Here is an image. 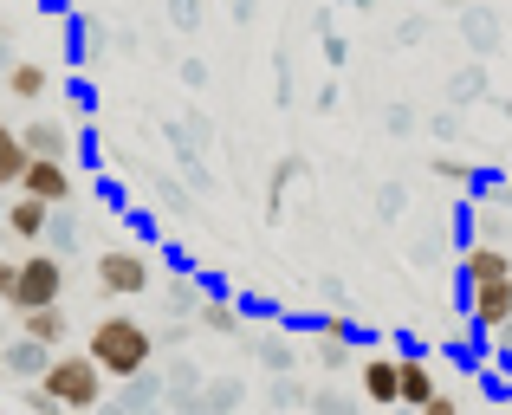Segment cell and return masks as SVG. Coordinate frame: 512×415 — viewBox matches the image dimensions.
Segmentation results:
<instances>
[{
    "mask_svg": "<svg viewBox=\"0 0 512 415\" xmlns=\"http://www.w3.org/2000/svg\"><path fill=\"white\" fill-rule=\"evenodd\" d=\"M85 351L104 364L111 383H130V377H143V370L156 364V331L143 325V318H130V312H104L98 325L85 331Z\"/></svg>",
    "mask_w": 512,
    "mask_h": 415,
    "instance_id": "obj_1",
    "label": "cell"
},
{
    "mask_svg": "<svg viewBox=\"0 0 512 415\" xmlns=\"http://www.w3.org/2000/svg\"><path fill=\"white\" fill-rule=\"evenodd\" d=\"M39 383L52 390V403H59V409L85 415V409L104 403V383H111V377H104V364L91 351H52V364H46V377H39Z\"/></svg>",
    "mask_w": 512,
    "mask_h": 415,
    "instance_id": "obj_2",
    "label": "cell"
},
{
    "mask_svg": "<svg viewBox=\"0 0 512 415\" xmlns=\"http://www.w3.org/2000/svg\"><path fill=\"white\" fill-rule=\"evenodd\" d=\"M65 299V260L59 253H20V279H13V292H7V312L20 318V312H33V305H59Z\"/></svg>",
    "mask_w": 512,
    "mask_h": 415,
    "instance_id": "obj_3",
    "label": "cell"
},
{
    "mask_svg": "<svg viewBox=\"0 0 512 415\" xmlns=\"http://www.w3.org/2000/svg\"><path fill=\"white\" fill-rule=\"evenodd\" d=\"M91 273H98L104 299H143L150 279H156V266H150V253H137V247H104Z\"/></svg>",
    "mask_w": 512,
    "mask_h": 415,
    "instance_id": "obj_4",
    "label": "cell"
},
{
    "mask_svg": "<svg viewBox=\"0 0 512 415\" xmlns=\"http://www.w3.org/2000/svg\"><path fill=\"white\" fill-rule=\"evenodd\" d=\"M512 318V279H480V286H467V325L480 331V338H493Z\"/></svg>",
    "mask_w": 512,
    "mask_h": 415,
    "instance_id": "obj_5",
    "label": "cell"
},
{
    "mask_svg": "<svg viewBox=\"0 0 512 415\" xmlns=\"http://www.w3.org/2000/svg\"><path fill=\"white\" fill-rule=\"evenodd\" d=\"M20 195H39V202L52 208H72V169H65V156H33L20 176Z\"/></svg>",
    "mask_w": 512,
    "mask_h": 415,
    "instance_id": "obj_6",
    "label": "cell"
},
{
    "mask_svg": "<svg viewBox=\"0 0 512 415\" xmlns=\"http://www.w3.org/2000/svg\"><path fill=\"white\" fill-rule=\"evenodd\" d=\"M357 383H363V396H370V403H402V357L396 351H370L357 364Z\"/></svg>",
    "mask_w": 512,
    "mask_h": 415,
    "instance_id": "obj_7",
    "label": "cell"
},
{
    "mask_svg": "<svg viewBox=\"0 0 512 415\" xmlns=\"http://www.w3.org/2000/svg\"><path fill=\"white\" fill-rule=\"evenodd\" d=\"M52 202H39V195H20L13 189V202H7V227H0V234H13V240H26V247H33V240H46L52 234Z\"/></svg>",
    "mask_w": 512,
    "mask_h": 415,
    "instance_id": "obj_8",
    "label": "cell"
},
{
    "mask_svg": "<svg viewBox=\"0 0 512 415\" xmlns=\"http://www.w3.org/2000/svg\"><path fill=\"white\" fill-rule=\"evenodd\" d=\"M512 266V247H500V240H467L461 247V286H480V279H506Z\"/></svg>",
    "mask_w": 512,
    "mask_h": 415,
    "instance_id": "obj_9",
    "label": "cell"
},
{
    "mask_svg": "<svg viewBox=\"0 0 512 415\" xmlns=\"http://www.w3.org/2000/svg\"><path fill=\"white\" fill-rule=\"evenodd\" d=\"M350 344H357V331H350L344 318H325V325L312 331V357H318V370H350V364H357V351H350Z\"/></svg>",
    "mask_w": 512,
    "mask_h": 415,
    "instance_id": "obj_10",
    "label": "cell"
},
{
    "mask_svg": "<svg viewBox=\"0 0 512 415\" xmlns=\"http://www.w3.org/2000/svg\"><path fill=\"white\" fill-rule=\"evenodd\" d=\"M0 357H7V377L13 383H33V377H46V364H52V344H39V338H13V344H0Z\"/></svg>",
    "mask_w": 512,
    "mask_h": 415,
    "instance_id": "obj_11",
    "label": "cell"
},
{
    "mask_svg": "<svg viewBox=\"0 0 512 415\" xmlns=\"http://www.w3.org/2000/svg\"><path fill=\"white\" fill-rule=\"evenodd\" d=\"M0 85H7V98H20V104H39L52 91V72L39 59H13L7 72H0Z\"/></svg>",
    "mask_w": 512,
    "mask_h": 415,
    "instance_id": "obj_12",
    "label": "cell"
},
{
    "mask_svg": "<svg viewBox=\"0 0 512 415\" xmlns=\"http://www.w3.org/2000/svg\"><path fill=\"white\" fill-rule=\"evenodd\" d=\"M195 325L201 331H214V338H240V325H247V312H240L227 292H208V299L195 305Z\"/></svg>",
    "mask_w": 512,
    "mask_h": 415,
    "instance_id": "obj_13",
    "label": "cell"
},
{
    "mask_svg": "<svg viewBox=\"0 0 512 415\" xmlns=\"http://www.w3.org/2000/svg\"><path fill=\"white\" fill-rule=\"evenodd\" d=\"M435 396V364L422 351H402V409H428Z\"/></svg>",
    "mask_w": 512,
    "mask_h": 415,
    "instance_id": "obj_14",
    "label": "cell"
},
{
    "mask_svg": "<svg viewBox=\"0 0 512 415\" xmlns=\"http://www.w3.org/2000/svg\"><path fill=\"white\" fill-rule=\"evenodd\" d=\"M26 150L33 156H72V130L59 124V117H33V124H20Z\"/></svg>",
    "mask_w": 512,
    "mask_h": 415,
    "instance_id": "obj_15",
    "label": "cell"
},
{
    "mask_svg": "<svg viewBox=\"0 0 512 415\" xmlns=\"http://www.w3.org/2000/svg\"><path fill=\"white\" fill-rule=\"evenodd\" d=\"M20 331L39 344H52V351H65V331H72V318L59 312V305H33V312H20Z\"/></svg>",
    "mask_w": 512,
    "mask_h": 415,
    "instance_id": "obj_16",
    "label": "cell"
},
{
    "mask_svg": "<svg viewBox=\"0 0 512 415\" xmlns=\"http://www.w3.org/2000/svg\"><path fill=\"white\" fill-rule=\"evenodd\" d=\"M26 163H33V150H26V137H20V130H7V124H0V189H20Z\"/></svg>",
    "mask_w": 512,
    "mask_h": 415,
    "instance_id": "obj_17",
    "label": "cell"
},
{
    "mask_svg": "<svg viewBox=\"0 0 512 415\" xmlns=\"http://www.w3.org/2000/svg\"><path fill=\"white\" fill-rule=\"evenodd\" d=\"M428 176H435V182H448V189H474V182H480V169L467 163V156H428Z\"/></svg>",
    "mask_w": 512,
    "mask_h": 415,
    "instance_id": "obj_18",
    "label": "cell"
},
{
    "mask_svg": "<svg viewBox=\"0 0 512 415\" xmlns=\"http://www.w3.org/2000/svg\"><path fill=\"white\" fill-rule=\"evenodd\" d=\"M299 156H279V169H273V189H266V214H279V202H286V189L299 182Z\"/></svg>",
    "mask_w": 512,
    "mask_h": 415,
    "instance_id": "obj_19",
    "label": "cell"
},
{
    "mask_svg": "<svg viewBox=\"0 0 512 415\" xmlns=\"http://www.w3.org/2000/svg\"><path fill=\"white\" fill-rule=\"evenodd\" d=\"M253 357H260L266 370H292V344L286 338H260V344H253Z\"/></svg>",
    "mask_w": 512,
    "mask_h": 415,
    "instance_id": "obj_20",
    "label": "cell"
},
{
    "mask_svg": "<svg viewBox=\"0 0 512 415\" xmlns=\"http://www.w3.org/2000/svg\"><path fill=\"white\" fill-rule=\"evenodd\" d=\"M506 221H512V214H506L500 202H487V208H480V240H500V234H506Z\"/></svg>",
    "mask_w": 512,
    "mask_h": 415,
    "instance_id": "obj_21",
    "label": "cell"
},
{
    "mask_svg": "<svg viewBox=\"0 0 512 415\" xmlns=\"http://www.w3.org/2000/svg\"><path fill=\"white\" fill-rule=\"evenodd\" d=\"M182 85H195V91H201V85H208V65L188 59V65H182Z\"/></svg>",
    "mask_w": 512,
    "mask_h": 415,
    "instance_id": "obj_22",
    "label": "cell"
},
{
    "mask_svg": "<svg viewBox=\"0 0 512 415\" xmlns=\"http://www.w3.org/2000/svg\"><path fill=\"white\" fill-rule=\"evenodd\" d=\"M13 279H20V260H0V299L13 292Z\"/></svg>",
    "mask_w": 512,
    "mask_h": 415,
    "instance_id": "obj_23",
    "label": "cell"
},
{
    "mask_svg": "<svg viewBox=\"0 0 512 415\" xmlns=\"http://www.w3.org/2000/svg\"><path fill=\"white\" fill-rule=\"evenodd\" d=\"M175 26H195V0H175Z\"/></svg>",
    "mask_w": 512,
    "mask_h": 415,
    "instance_id": "obj_24",
    "label": "cell"
},
{
    "mask_svg": "<svg viewBox=\"0 0 512 415\" xmlns=\"http://www.w3.org/2000/svg\"><path fill=\"white\" fill-rule=\"evenodd\" d=\"M7 52H13V33H0V72H7V65H13Z\"/></svg>",
    "mask_w": 512,
    "mask_h": 415,
    "instance_id": "obj_25",
    "label": "cell"
},
{
    "mask_svg": "<svg viewBox=\"0 0 512 415\" xmlns=\"http://www.w3.org/2000/svg\"><path fill=\"white\" fill-rule=\"evenodd\" d=\"M493 338H500V344H506V351H512V318H506V325H500V331H493Z\"/></svg>",
    "mask_w": 512,
    "mask_h": 415,
    "instance_id": "obj_26",
    "label": "cell"
},
{
    "mask_svg": "<svg viewBox=\"0 0 512 415\" xmlns=\"http://www.w3.org/2000/svg\"><path fill=\"white\" fill-rule=\"evenodd\" d=\"M0 227H7V189H0Z\"/></svg>",
    "mask_w": 512,
    "mask_h": 415,
    "instance_id": "obj_27",
    "label": "cell"
},
{
    "mask_svg": "<svg viewBox=\"0 0 512 415\" xmlns=\"http://www.w3.org/2000/svg\"><path fill=\"white\" fill-rule=\"evenodd\" d=\"M0 331H7V299H0Z\"/></svg>",
    "mask_w": 512,
    "mask_h": 415,
    "instance_id": "obj_28",
    "label": "cell"
},
{
    "mask_svg": "<svg viewBox=\"0 0 512 415\" xmlns=\"http://www.w3.org/2000/svg\"><path fill=\"white\" fill-rule=\"evenodd\" d=\"M0 383H13V377H7V357H0Z\"/></svg>",
    "mask_w": 512,
    "mask_h": 415,
    "instance_id": "obj_29",
    "label": "cell"
},
{
    "mask_svg": "<svg viewBox=\"0 0 512 415\" xmlns=\"http://www.w3.org/2000/svg\"><path fill=\"white\" fill-rule=\"evenodd\" d=\"M506 279H512V266H506Z\"/></svg>",
    "mask_w": 512,
    "mask_h": 415,
    "instance_id": "obj_30",
    "label": "cell"
}]
</instances>
